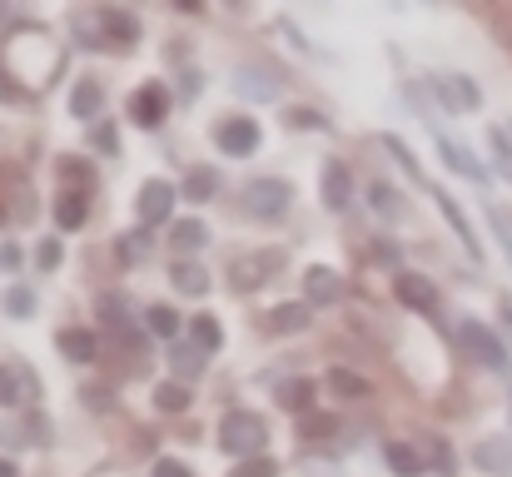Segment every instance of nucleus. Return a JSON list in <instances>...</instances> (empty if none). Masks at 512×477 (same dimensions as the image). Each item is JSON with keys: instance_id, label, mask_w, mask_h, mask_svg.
I'll return each instance as SVG.
<instances>
[{"instance_id": "23", "label": "nucleus", "mask_w": 512, "mask_h": 477, "mask_svg": "<svg viewBox=\"0 0 512 477\" xmlns=\"http://www.w3.org/2000/svg\"><path fill=\"white\" fill-rule=\"evenodd\" d=\"M383 463H388L393 477H423V458H418L413 443H388L383 448Z\"/></svg>"}, {"instance_id": "6", "label": "nucleus", "mask_w": 512, "mask_h": 477, "mask_svg": "<svg viewBox=\"0 0 512 477\" xmlns=\"http://www.w3.org/2000/svg\"><path fill=\"white\" fill-rule=\"evenodd\" d=\"M433 90L443 95V110H453V115H468V110H478V105H483V90H478L463 70L438 75V80H433Z\"/></svg>"}, {"instance_id": "9", "label": "nucleus", "mask_w": 512, "mask_h": 477, "mask_svg": "<svg viewBox=\"0 0 512 477\" xmlns=\"http://www.w3.org/2000/svg\"><path fill=\"white\" fill-rule=\"evenodd\" d=\"M393 294H398L403 309H418V314H433V309H438V284H433L428 274L403 269V274L393 279Z\"/></svg>"}, {"instance_id": "11", "label": "nucleus", "mask_w": 512, "mask_h": 477, "mask_svg": "<svg viewBox=\"0 0 512 477\" xmlns=\"http://www.w3.org/2000/svg\"><path fill=\"white\" fill-rule=\"evenodd\" d=\"M35 373L25 363H0V408H20V403H35Z\"/></svg>"}, {"instance_id": "16", "label": "nucleus", "mask_w": 512, "mask_h": 477, "mask_svg": "<svg viewBox=\"0 0 512 477\" xmlns=\"http://www.w3.org/2000/svg\"><path fill=\"white\" fill-rule=\"evenodd\" d=\"M55 348L70 358V363H95L100 358V338L90 328H60L55 333Z\"/></svg>"}, {"instance_id": "40", "label": "nucleus", "mask_w": 512, "mask_h": 477, "mask_svg": "<svg viewBox=\"0 0 512 477\" xmlns=\"http://www.w3.org/2000/svg\"><path fill=\"white\" fill-rule=\"evenodd\" d=\"M488 140H493V155H498V164L512 174V140H508V130H493Z\"/></svg>"}, {"instance_id": "15", "label": "nucleus", "mask_w": 512, "mask_h": 477, "mask_svg": "<svg viewBox=\"0 0 512 477\" xmlns=\"http://www.w3.org/2000/svg\"><path fill=\"white\" fill-rule=\"evenodd\" d=\"M234 95H244V100H274L279 95V75L274 70H259V65H244L234 75Z\"/></svg>"}, {"instance_id": "5", "label": "nucleus", "mask_w": 512, "mask_h": 477, "mask_svg": "<svg viewBox=\"0 0 512 477\" xmlns=\"http://www.w3.org/2000/svg\"><path fill=\"white\" fill-rule=\"evenodd\" d=\"M165 115H170V90H165L160 80H145V85L130 95V120H135L140 130H160Z\"/></svg>"}, {"instance_id": "45", "label": "nucleus", "mask_w": 512, "mask_h": 477, "mask_svg": "<svg viewBox=\"0 0 512 477\" xmlns=\"http://www.w3.org/2000/svg\"><path fill=\"white\" fill-rule=\"evenodd\" d=\"M0 100H20V85H15V80H10V70H5V75H0Z\"/></svg>"}, {"instance_id": "33", "label": "nucleus", "mask_w": 512, "mask_h": 477, "mask_svg": "<svg viewBox=\"0 0 512 477\" xmlns=\"http://www.w3.org/2000/svg\"><path fill=\"white\" fill-rule=\"evenodd\" d=\"M145 323H150V333H160V338H174V333H179V314L165 309V304H155V309L145 314Z\"/></svg>"}, {"instance_id": "28", "label": "nucleus", "mask_w": 512, "mask_h": 477, "mask_svg": "<svg viewBox=\"0 0 512 477\" xmlns=\"http://www.w3.org/2000/svg\"><path fill=\"white\" fill-rule=\"evenodd\" d=\"M339 398H363L368 393V378L363 373H353V368H329V378H324Z\"/></svg>"}, {"instance_id": "29", "label": "nucleus", "mask_w": 512, "mask_h": 477, "mask_svg": "<svg viewBox=\"0 0 512 477\" xmlns=\"http://www.w3.org/2000/svg\"><path fill=\"white\" fill-rule=\"evenodd\" d=\"M155 408H160V413H184V408H189V388H184V383H160V388H155Z\"/></svg>"}, {"instance_id": "3", "label": "nucleus", "mask_w": 512, "mask_h": 477, "mask_svg": "<svg viewBox=\"0 0 512 477\" xmlns=\"http://www.w3.org/2000/svg\"><path fill=\"white\" fill-rule=\"evenodd\" d=\"M458 338H463V348L483 363V368H493V373H508V363H512V353H508V343L488 328V323H478V318H463V328H458Z\"/></svg>"}, {"instance_id": "22", "label": "nucleus", "mask_w": 512, "mask_h": 477, "mask_svg": "<svg viewBox=\"0 0 512 477\" xmlns=\"http://www.w3.org/2000/svg\"><path fill=\"white\" fill-rule=\"evenodd\" d=\"M204 363H209V353H204V348H194V343H170L174 383H184V378H199V373H204Z\"/></svg>"}, {"instance_id": "41", "label": "nucleus", "mask_w": 512, "mask_h": 477, "mask_svg": "<svg viewBox=\"0 0 512 477\" xmlns=\"http://www.w3.org/2000/svg\"><path fill=\"white\" fill-rule=\"evenodd\" d=\"M100 318H105V323H125V304H120L115 294H100Z\"/></svg>"}, {"instance_id": "25", "label": "nucleus", "mask_w": 512, "mask_h": 477, "mask_svg": "<svg viewBox=\"0 0 512 477\" xmlns=\"http://www.w3.org/2000/svg\"><path fill=\"white\" fill-rule=\"evenodd\" d=\"M100 100H105L100 80H80V85L70 90V115H75V120H95V115H100Z\"/></svg>"}, {"instance_id": "30", "label": "nucleus", "mask_w": 512, "mask_h": 477, "mask_svg": "<svg viewBox=\"0 0 512 477\" xmlns=\"http://www.w3.org/2000/svg\"><path fill=\"white\" fill-rule=\"evenodd\" d=\"M363 194H368V204H373V209H378L383 219H398V214H403V199H398V194H393L388 184H368Z\"/></svg>"}, {"instance_id": "26", "label": "nucleus", "mask_w": 512, "mask_h": 477, "mask_svg": "<svg viewBox=\"0 0 512 477\" xmlns=\"http://www.w3.org/2000/svg\"><path fill=\"white\" fill-rule=\"evenodd\" d=\"M85 214H90L85 189H70V194H60V199H55V224H60V229H80V224H85Z\"/></svg>"}, {"instance_id": "43", "label": "nucleus", "mask_w": 512, "mask_h": 477, "mask_svg": "<svg viewBox=\"0 0 512 477\" xmlns=\"http://www.w3.org/2000/svg\"><path fill=\"white\" fill-rule=\"evenodd\" d=\"M289 120H294L299 130H319V125H324V115H309V110H294Z\"/></svg>"}, {"instance_id": "2", "label": "nucleus", "mask_w": 512, "mask_h": 477, "mask_svg": "<svg viewBox=\"0 0 512 477\" xmlns=\"http://www.w3.org/2000/svg\"><path fill=\"white\" fill-rule=\"evenodd\" d=\"M239 204L249 219H284L294 204V189H289V179H254V184H244Z\"/></svg>"}, {"instance_id": "44", "label": "nucleus", "mask_w": 512, "mask_h": 477, "mask_svg": "<svg viewBox=\"0 0 512 477\" xmlns=\"http://www.w3.org/2000/svg\"><path fill=\"white\" fill-rule=\"evenodd\" d=\"M145 244H150V234L140 229V234H135L130 244H120V254H125V259H135V254H145Z\"/></svg>"}, {"instance_id": "19", "label": "nucleus", "mask_w": 512, "mask_h": 477, "mask_svg": "<svg viewBox=\"0 0 512 477\" xmlns=\"http://www.w3.org/2000/svg\"><path fill=\"white\" fill-rule=\"evenodd\" d=\"M274 403H279L284 413H309V408H314V383H309V378H284V383L274 388Z\"/></svg>"}, {"instance_id": "18", "label": "nucleus", "mask_w": 512, "mask_h": 477, "mask_svg": "<svg viewBox=\"0 0 512 477\" xmlns=\"http://www.w3.org/2000/svg\"><path fill=\"white\" fill-rule=\"evenodd\" d=\"M170 284L184 299H204V294H209V274H204V264H194V259H174Z\"/></svg>"}, {"instance_id": "36", "label": "nucleus", "mask_w": 512, "mask_h": 477, "mask_svg": "<svg viewBox=\"0 0 512 477\" xmlns=\"http://www.w3.org/2000/svg\"><path fill=\"white\" fill-rule=\"evenodd\" d=\"M60 259H65L60 239H40V249H35V264H40V269H60Z\"/></svg>"}, {"instance_id": "46", "label": "nucleus", "mask_w": 512, "mask_h": 477, "mask_svg": "<svg viewBox=\"0 0 512 477\" xmlns=\"http://www.w3.org/2000/svg\"><path fill=\"white\" fill-rule=\"evenodd\" d=\"M0 264H5V269H15V264H20V249H15V244H5V249H0Z\"/></svg>"}, {"instance_id": "35", "label": "nucleus", "mask_w": 512, "mask_h": 477, "mask_svg": "<svg viewBox=\"0 0 512 477\" xmlns=\"http://www.w3.org/2000/svg\"><path fill=\"white\" fill-rule=\"evenodd\" d=\"M229 477H279V463L274 458H244Z\"/></svg>"}, {"instance_id": "32", "label": "nucleus", "mask_w": 512, "mask_h": 477, "mask_svg": "<svg viewBox=\"0 0 512 477\" xmlns=\"http://www.w3.org/2000/svg\"><path fill=\"white\" fill-rule=\"evenodd\" d=\"M383 150H388V155L398 159V164H403V169H408V174H413V179H418V184H423V164H418V159H413V150H408V145H403V140H398V135H383Z\"/></svg>"}, {"instance_id": "49", "label": "nucleus", "mask_w": 512, "mask_h": 477, "mask_svg": "<svg viewBox=\"0 0 512 477\" xmlns=\"http://www.w3.org/2000/svg\"><path fill=\"white\" fill-rule=\"evenodd\" d=\"M508 413H512V383H508Z\"/></svg>"}, {"instance_id": "12", "label": "nucleus", "mask_w": 512, "mask_h": 477, "mask_svg": "<svg viewBox=\"0 0 512 477\" xmlns=\"http://www.w3.org/2000/svg\"><path fill=\"white\" fill-rule=\"evenodd\" d=\"M269 264H284V254H279V249H264V254H249V259H239V264H234V274H229V284H234L239 294H254V289H259V284L274 274Z\"/></svg>"}, {"instance_id": "8", "label": "nucleus", "mask_w": 512, "mask_h": 477, "mask_svg": "<svg viewBox=\"0 0 512 477\" xmlns=\"http://www.w3.org/2000/svg\"><path fill=\"white\" fill-rule=\"evenodd\" d=\"M339 299H343L339 269H329V264L304 269V304H309V309H334Z\"/></svg>"}, {"instance_id": "27", "label": "nucleus", "mask_w": 512, "mask_h": 477, "mask_svg": "<svg viewBox=\"0 0 512 477\" xmlns=\"http://www.w3.org/2000/svg\"><path fill=\"white\" fill-rule=\"evenodd\" d=\"M189 333H194V348H204V353H219L224 348V328H219L214 314H199L189 323Z\"/></svg>"}, {"instance_id": "42", "label": "nucleus", "mask_w": 512, "mask_h": 477, "mask_svg": "<svg viewBox=\"0 0 512 477\" xmlns=\"http://www.w3.org/2000/svg\"><path fill=\"white\" fill-rule=\"evenodd\" d=\"M150 477H194V473H189V468H184L179 458H160V463H155V473H150Z\"/></svg>"}, {"instance_id": "38", "label": "nucleus", "mask_w": 512, "mask_h": 477, "mask_svg": "<svg viewBox=\"0 0 512 477\" xmlns=\"http://www.w3.org/2000/svg\"><path fill=\"white\" fill-rule=\"evenodd\" d=\"M488 219H493L498 244H503V254H508V264H512V224H508V214H503V209H488Z\"/></svg>"}, {"instance_id": "31", "label": "nucleus", "mask_w": 512, "mask_h": 477, "mask_svg": "<svg viewBox=\"0 0 512 477\" xmlns=\"http://www.w3.org/2000/svg\"><path fill=\"white\" fill-rule=\"evenodd\" d=\"M214 184H219V179H214V169H189V179H184V199H194V204H199V199H209V194H214Z\"/></svg>"}, {"instance_id": "39", "label": "nucleus", "mask_w": 512, "mask_h": 477, "mask_svg": "<svg viewBox=\"0 0 512 477\" xmlns=\"http://www.w3.org/2000/svg\"><path fill=\"white\" fill-rule=\"evenodd\" d=\"M80 403H85V408H95V413H105V408H110V393H105V383H90V388H80Z\"/></svg>"}, {"instance_id": "1", "label": "nucleus", "mask_w": 512, "mask_h": 477, "mask_svg": "<svg viewBox=\"0 0 512 477\" xmlns=\"http://www.w3.org/2000/svg\"><path fill=\"white\" fill-rule=\"evenodd\" d=\"M264 443H269V428H264V418L259 413H229L224 423H219V448L229 453V458H264Z\"/></svg>"}, {"instance_id": "20", "label": "nucleus", "mask_w": 512, "mask_h": 477, "mask_svg": "<svg viewBox=\"0 0 512 477\" xmlns=\"http://www.w3.org/2000/svg\"><path fill=\"white\" fill-rule=\"evenodd\" d=\"M438 155H443V164H448L453 174H468L473 184H488V169H483L478 159L468 155L463 145H453V140H443V135H438Z\"/></svg>"}, {"instance_id": "7", "label": "nucleus", "mask_w": 512, "mask_h": 477, "mask_svg": "<svg viewBox=\"0 0 512 477\" xmlns=\"http://www.w3.org/2000/svg\"><path fill=\"white\" fill-rule=\"evenodd\" d=\"M174 199H179L174 184H165V179H145V184H140V199H135L140 224H165L174 214Z\"/></svg>"}, {"instance_id": "21", "label": "nucleus", "mask_w": 512, "mask_h": 477, "mask_svg": "<svg viewBox=\"0 0 512 477\" xmlns=\"http://www.w3.org/2000/svg\"><path fill=\"white\" fill-rule=\"evenodd\" d=\"M204 244H209V229H204L199 219H179V224H174V229H170V249H174V254H179V259H189V254H199Z\"/></svg>"}, {"instance_id": "13", "label": "nucleus", "mask_w": 512, "mask_h": 477, "mask_svg": "<svg viewBox=\"0 0 512 477\" xmlns=\"http://www.w3.org/2000/svg\"><path fill=\"white\" fill-rule=\"evenodd\" d=\"M319 184H324V204H329V209H348V199H353V174H348L343 159H324Z\"/></svg>"}, {"instance_id": "4", "label": "nucleus", "mask_w": 512, "mask_h": 477, "mask_svg": "<svg viewBox=\"0 0 512 477\" xmlns=\"http://www.w3.org/2000/svg\"><path fill=\"white\" fill-rule=\"evenodd\" d=\"M259 140H264V130H259V120H249V115L219 120V130H214V145H219L229 159H249L259 150Z\"/></svg>"}, {"instance_id": "34", "label": "nucleus", "mask_w": 512, "mask_h": 477, "mask_svg": "<svg viewBox=\"0 0 512 477\" xmlns=\"http://www.w3.org/2000/svg\"><path fill=\"white\" fill-rule=\"evenodd\" d=\"M5 309H10V318H30V314H35V294L15 284V289L5 294Z\"/></svg>"}, {"instance_id": "17", "label": "nucleus", "mask_w": 512, "mask_h": 477, "mask_svg": "<svg viewBox=\"0 0 512 477\" xmlns=\"http://www.w3.org/2000/svg\"><path fill=\"white\" fill-rule=\"evenodd\" d=\"M100 25H105V45H135V40H140V20H135V10H115V5H105V10H100Z\"/></svg>"}, {"instance_id": "14", "label": "nucleus", "mask_w": 512, "mask_h": 477, "mask_svg": "<svg viewBox=\"0 0 512 477\" xmlns=\"http://www.w3.org/2000/svg\"><path fill=\"white\" fill-rule=\"evenodd\" d=\"M473 463H478V473L488 477H512V443L508 438H483L473 448Z\"/></svg>"}, {"instance_id": "10", "label": "nucleus", "mask_w": 512, "mask_h": 477, "mask_svg": "<svg viewBox=\"0 0 512 477\" xmlns=\"http://www.w3.org/2000/svg\"><path fill=\"white\" fill-rule=\"evenodd\" d=\"M433 199H438V209H443V219H448V229L458 234V244L468 249V259L473 264H483V244H478V234H473V224H468V214H463V204L448 194V189H433Z\"/></svg>"}, {"instance_id": "24", "label": "nucleus", "mask_w": 512, "mask_h": 477, "mask_svg": "<svg viewBox=\"0 0 512 477\" xmlns=\"http://www.w3.org/2000/svg\"><path fill=\"white\" fill-rule=\"evenodd\" d=\"M309 318H314L309 304H274V309H269V328H274V333H304Z\"/></svg>"}, {"instance_id": "37", "label": "nucleus", "mask_w": 512, "mask_h": 477, "mask_svg": "<svg viewBox=\"0 0 512 477\" xmlns=\"http://www.w3.org/2000/svg\"><path fill=\"white\" fill-rule=\"evenodd\" d=\"M334 428H339V423H334L329 413H324V418H319V413H304V438H329Z\"/></svg>"}, {"instance_id": "48", "label": "nucleus", "mask_w": 512, "mask_h": 477, "mask_svg": "<svg viewBox=\"0 0 512 477\" xmlns=\"http://www.w3.org/2000/svg\"><path fill=\"white\" fill-rule=\"evenodd\" d=\"M498 309H503V323H508V333H512V299H503Z\"/></svg>"}, {"instance_id": "47", "label": "nucleus", "mask_w": 512, "mask_h": 477, "mask_svg": "<svg viewBox=\"0 0 512 477\" xmlns=\"http://www.w3.org/2000/svg\"><path fill=\"white\" fill-rule=\"evenodd\" d=\"M0 477H20V468H15L10 458H0Z\"/></svg>"}]
</instances>
